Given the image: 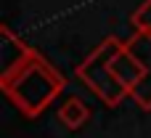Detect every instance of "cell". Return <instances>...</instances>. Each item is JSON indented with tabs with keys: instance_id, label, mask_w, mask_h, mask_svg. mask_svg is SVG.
<instances>
[{
	"instance_id": "1",
	"label": "cell",
	"mask_w": 151,
	"mask_h": 138,
	"mask_svg": "<svg viewBox=\"0 0 151 138\" xmlns=\"http://www.w3.org/2000/svg\"><path fill=\"white\" fill-rule=\"evenodd\" d=\"M61 120L69 125V128H77L88 120V109L80 104V98H69L64 106H61Z\"/></svg>"
}]
</instances>
